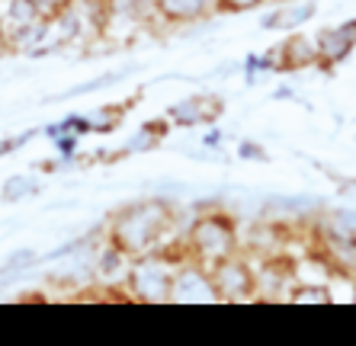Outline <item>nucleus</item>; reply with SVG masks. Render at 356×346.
<instances>
[{
	"mask_svg": "<svg viewBox=\"0 0 356 346\" xmlns=\"http://www.w3.org/2000/svg\"><path fill=\"white\" fill-rule=\"evenodd\" d=\"M190 250H193V263L206 266V270H212L216 263L238 254L234 218L225 212H209L202 218H196V224L190 228Z\"/></svg>",
	"mask_w": 356,
	"mask_h": 346,
	"instance_id": "f257e3e1",
	"label": "nucleus"
},
{
	"mask_svg": "<svg viewBox=\"0 0 356 346\" xmlns=\"http://www.w3.org/2000/svg\"><path fill=\"white\" fill-rule=\"evenodd\" d=\"M170 222V212H167L161 202H145V206L125 208L116 218V244L122 250H148L158 234L164 231V224Z\"/></svg>",
	"mask_w": 356,
	"mask_h": 346,
	"instance_id": "f03ea898",
	"label": "nucleus"
},
{
	"mask_svg": "<svg viewBox=\"0 0 356 346\" xmlns=\"http://www.w3.org/2000/svg\"><path fill=\"white\" fill-rule=\"evenodd\" d=\"M212 286H216L218 302H254L257 298V282H254V263L244 256L232 254L228 260L209 270Z\"/></svg>",
	"mask_w": 356,
	"mask_h": 346,
	"instance_id": "7ed1b4c3",
	"label": "nucleus"
},
{
	"mask_svg": "<svg viewBox=\"0 0 356 346\" xmlns=\"http://www.w3.org/2000/svg\"><path fill=\"white\" fill-rule=\"evenodd\" d=\"M174 266L164 260H145L132 270V288L141 302H170V288H174Z\"/></svg>",
	"mask_w": 356,
	"mask_h": 346,
	"instance_id": "20e7f679",
	"label": "nucleus"
},
{
	"mask_svg": "<svg viewBox=\"0 0 356 346\" xmlns=\"http://www.w3.org/2000/svg\"><path fill=\"white\" fill-rule=\"evenodd\" d=\"M170 302H193V305L218 302L216 286H212V276H209L206 266H199V263L177 266L174 288H170Z\"/></svg>",
	"mask_w": 356,
	"mask_h": 346,
	"instance_id": "39448f33",
	"label": "nucleus"
},
{
	"mask_svg": "<svg viewBox=\"0 0 356 346\" xmlns=\"http://www.w3.org/2000/svg\"><path fill=\"white\" fill-rule=\"evenodd\" d=\"M356 49V19H347L340 26H327L315 35V51H318V65H340L350 51Z\"/></svg>",
	"mask_w": 356,
	"mask_h": 346,
	"instance_id": "423d86ee",
	"label": "nucleus"
},
{
	"mask_svg": "<svg viewBox=\"0 0 356 346\" xmlns=\"http://www.w3.org/2000/svg\"><path fill=\"white\" fill-rule=\"evenodd\" d=\"M318 247H321V260L334 270V276H356V238L350 231L321 234Z\"/></svg>",
	"mask_w": 356,
	"mask_h": 346,
	"instance_id": "0eeeda50",
	"label": "nucleus"
},
{
	"mask_svg": "<svg viewBox=\"0 0 356 346\" xmlns=\"http://www.w3.org/2000/svg\"><path fill=\"white\" fill-rule=\"evenodd\" d=\"M276 61L273 65L280 71H302V67L318 65V51H315V39H308L305 33H289L282 39V45L276 49Z\"/></svg>",
	"mask_w": 356,
	"mask_h": 346,
	"instance_id": "6e6552de",
	"label": "nucleus"
},
{
	"mask_svg": "<svg viewBox=\"0 0 356 346\" xmlns=\"http://www.w3.org/2000/svg\"><path fill=\"white\" fill-rule=\"evenodd\" d=\"M216 10V0H154V13L170 26H190L206 19Z\"/></svg>",
	"mask_w": 356,
	"mask_h": 346,
	"instance_id": "1a4fd4ad",
	"label": "nucleus"
},
{
	"mask_svg": "<svg viewBox=\"0 0 356 346\" xmlns=\"http://www.w3.org/2000/svg\"><path fill=\"white\" fill-rule=\"evenodd\" d=\"M315 13H318V7L312 0H308V3H292V7L273 10V13L264 19V26L266 29H276V33H296L298 26H305Z\"/></svg>",
	"mask_w": 356,
	"mask_h": 346,
	"instance_id": "9d476101",
	"label": "nucleus"
},
{
	"mask_svg": "<svg viewBox=\"0 0 356 346\" xmlns=\"http://www.w3.org/2000/svg\"><path fill=\"white\" fill-rule=\"evenodd\" d=\"M216 113H218V103L212 97H190L183 103H177V106H170V119L177 125H202Z\"/></svg>",
	"mask_w": 356,
	"mask_h": 346,
	"instance_id": "9b49d317",
	"label": "nucleus"
},
{
	"mask_svg": "<svg viewBox=\"0 0 356 346\" xmlns=\"http://www.w3.org/2000/svg\"><path fill=\"white\" fill-rule=\"evenodd\" d=\"M289 302H296V305H331V292H327V286L298 282V286H292Z\"/></svg>",
	"mask_w": 356,
	"mask_h": 346,
	"instance_id": "f8f14e48",
	"label": "nucleus"
},
{
	"mask_svg": "<svg viewBox=\"0 0 356 346\" xmlns=\"http://www.w3.org/2000/svg\"><path fill=\"white\" fill-rule=\"evenodd\" d=\"M29 3H33L35 17H39L42 23H49V19L65 17L67 10H71V3H74V0H29Z\"/></svg>",
	"mask_w": 356,
	"mask_h": 346,
	"instance_id": "ddd939ff",
	"label": "nucleus"
},
{
	"mask_svg": "<svg viewBox=\"0 0 356 346\" xmlns=\"http://www.w3.org/2000/svg\"><path fill=\"white\" fill-rule=\"evenodd\" d=\"M266 0H216V10L222 13H248V10L264 7Z\"/></svg>",
	"mask_w": 356,
	"mask_h": 346,
	"instance_id": "4468645a",
	"label": "nucleus"
},
{
	"mask_svg": "<svg viewBox=\"0 0 356 346\" xmlns=\"http://www.w3.org/2000/svg\"><path fill=\"white\" fill-rule=\"evenodd\" d=\"M29 190H33V180H29V176H13V180L7 183V190H3V199H19Z\"/></svg>",
	"mask_w": 356,
	"mask_h": 346,
	"instance_id": "2eb2a0df",
	"label": "nucleus"
},
{
	"mask_svg": "<svg viewBox=\"0 0 356 346\" xmlns=\"http://www.w3.org/2000/svg\"><path fill=\"white\" fill-rule=\"evenodd\" d=\"M241 154H248V157H260V160H264V151H260V148H254V145H244V148H241Z\"/></svg>",
	"mask_w": 356,
	"mask_h": 346,
	"instance_id": "dca6fc26",
	"label": "nucleus"
},
{
	"mask_svg": "<svg viewBox=\"0 0 356 346\" xmlns=\"http://www.w3.org/2000/svg\"><path fill=\"white\" fill-rule=\"evenodd\" d=\"M90 3H109V0H90Z\"/></svg>",
	"mask_w": 356,
	"mask_h": 346,
	"instance_id": "f3484780",
	"label": "nucleus"
},
{
	"mask_svg": "<svg viewBox=\"0 0 356 346\" xmlns=\"http://www.w3.org/2000/svg\"><path fill=\"white\" fill-rule=\"evenodd\" d=\"M7 3H10V0H7Z\"/></svg>",
	"mask_w": 356,
	"mask_h": 346,
	"instance_id": "a211bd4d",
	"label": "nucleus"
}]
</instances>
